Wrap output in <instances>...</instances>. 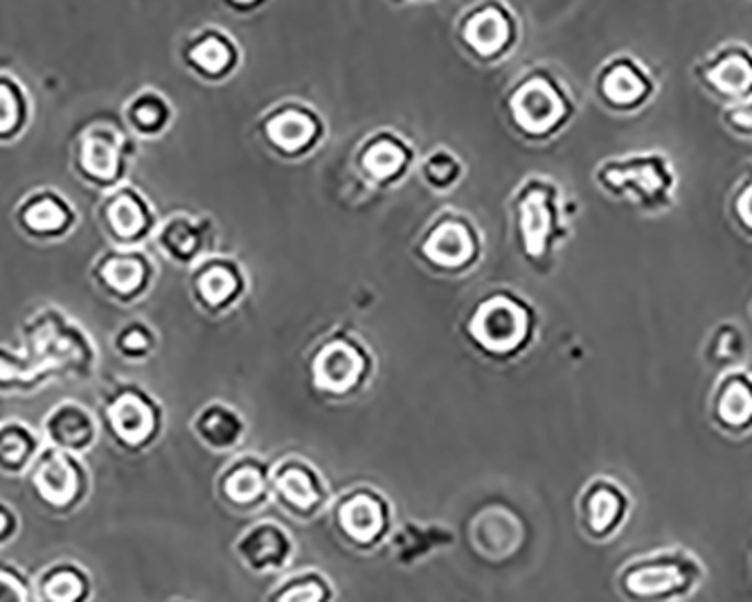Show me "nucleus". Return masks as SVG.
I'll use <instances>...</instances> for the list:
<instances>
[{"mask_svg": "<svg viewBox=\"0 0 752 602\" xmlns=\"http://www.w3.org/2000/svg\"><path fill=\"white\" fill-rule=\"evenodd\" d=\"M705 580V565L685 546H665L627 560L615 589L627 602H683Z\"/></svg>", "mask_w": 752, "mask_h": 602, "instance_id": "obj_1", "label": "nucleus"}, {"mask_svg": "<svg viewBox=\"0 0 752 602\" xmlns=\"http://www.w3.org/2000/svg\"><path fill=\"white\" fill-rule=\"evenodd\" d=\"M597 186L642 212H667L676 203L678 175L672 158L658 149L604 160L595 171Z\"/></svg>", "mask_w": 752, "mask_h": 602, "instance_id": "obj_2", "label": "nucleus"}, {"mask_svg": "<svg viewBox=\"0 0 752 602\" xmlns=\"http://www.w3.org/2000/svg\"><path fill=\"white\" fill-rule=\"evenodd\" d=\"M23 334L27 346V364L38 379L50 372L77 379L91 375L96 364L91 338L59 310H38L23 325Z\"/></svg>", "mask_w": 752, "mask_h": 602, "instance_id": "obj_3", "label": "nucleus"}, {"mask_svg": "<svg viewBox=\"0 0 752 602\" xmlns=\"http://www.w3.org/2000/svg\"><path fill=\"white\" fill-rule=\"evenodd\" d=\"M131 141L111 122L86 124L77 134L70 160L77 175L98 188H113L126 171Z\"/></svg>", "mask_w": 752, "mask_h": 602, "instance_id": "obj_4", "label": "nucleus"}, {"mask_svg": "<svg viewBox=\"0 0 752 602\" xmlns=\"http://www.w3.org/2000/svg\"><path fill=\"white\" fill-rule=\"evenodd\" d=\"M692 77L705 96L723 107L748 102L752 100V48L743 41H726L692 64Z\"/></svg>", "mask_w": 752, "mask_h": 602, "instance_id": "obj_5", "label": "nucleus"}, {"mask_svg": "<svg viewBox=\"0 0 752 602\" xmlns=\"http://www.w3.org/2000/svg\"><path fill=\"white\" fill-rule=\"evenodd\" d=\"M334 524L349 548L374 550L392 531L390 503L377 490L357 488L336 503Z\"/></svg>", "mask_w": 752, "mask_h": 602, "instance_id": "obj_6", "label": "nucleus"}, {"mask_svg": "<svg viewBox=\"0 0 752 602\" xmlns=\"http://www.w3.org/2000/svg\"><path fill=\"white\" fill-rule=\"evenodd\" d=\"M595 91L602 104L617 113L642 111L658 93V81L649 66L636 55L610 57L595 77Z\"/></svg>", "mask_w": 752, "mask_h": 602, "instance_id": "obj_7", "label": "nucleus"}, {"mask_svg": "<svg viewBox=\"0 0 752 602\" xmlns=\"http://www.w3.org/2000/svg\"><path fill=\"white\" fill-rule=\"evenodd\" d=\"M631 508V494L622 483L608 477H595L577 497V522L591 542L604 544L627 526Z\"/></svg>", "mask_w": 752, "mask_h": 602, "instance_id": "obj_8", "label": "nucleus"}, {"mask_svg": "<svg viewBox=\"0 0 752 602\" xmlns=\"http://www.w3.org/2000/svg\"><path fill=\"white\" fill-rule=\"evenodd\" d=\"M514 115L532 136H548L572 115V102L552 77L539 75L527 79L514 96Z\"/></svg>", "mask_w": 752, "mask_h": 602, "instance_id": "obj_9", "label": "nucleus"}, {"mask_svg": "<svg viewBox=\"0 0 752 602\" xmlns=\"http://www.w3.org/2000/svg\"><path fill=\"white\" fill-rule=\"evenodd\" d=\"M271 492L284 512L300 522L318 517L327 505V488L318 469L300 458H284L273 467Z\"/></svg>", "mask_w": 752, "mask_h": 602, "instance_id": "obj_10", "label": "nucleus"}, {"mask_svg": "<svg viewBox=\"0 0 752 602\" xmlns=\"http://www.w3.org/2000/svg\"><path fill=\"white\" fill-rule=\"evenodd\" d=\"M233 550L246 571L255 576H276L291 567L295 542L282 524L257 522L237 537Z\"/></svg>", "mask_w": 752, "mask_h": 602, "instance_id": "obj_11", "label": "nucleus"}, {"mask_svg": "<svg viewBox=\"0 0 752 602\" xmlns=\"http://www.w3.org/2000/svg\"><path fill=\"white\" fill-rule=\"evenodd\" d=\"M707 415L723 436L752 434V372L745 368L723 370L712 386Z\"/></svg>", "mask_w": 752, "mask_h": 602, "instance_id": "obj_12", "label": "nucleus"}, {"mask_svg": "<svg viewBox=\"0 0 752 602\" xmlns=\"http://www.w3.org/2000/svg\"><path fill=\"white\" fill-rule=\"evenodd\" d=\"M104 420L120 443L138 447L156 436L158 409L136 386H120L104 398Z\"/></svg>", "mask_w": 752, "mask_h": 602, "instance_id": "obj_13", "label": "nucleus"}, {"mask_svg": "<svg viewBox=\"0 0 752 602\" xmlns=\"http://www.w3.org/2000/svg\"><path fill=\"white\" fill-rule=\"evenodd\" d=\"M529 330L527 310L507 298H494L484 303L471 321V332L480 346L494 353H509L525 341Z\"/></svg>", "mask_w": 752, "mask_h": 602, "instance_id": "obj_14", "label": "nucleus"}, {"mask_svg": "<svg viewBox=\"0 0 752 602\" xmlns=\"http://www.w3.org/2000/svg\"><path fill=\"white\" fill-rule=\"evenodd\" d=\"M19 228L36 239L64 237L77 222L75 208L55 190H36L16 205Z\"/></svg>", "mask_w": 752, "mask_h": 602, "instance_id": "obj_15", "label": "nucleus"}, {"mask_svg": "<svg viewBox=\"0 0 752 602\" xmlns=\"http://www.w3.org/2000/svg\"><path fill=\"white\" fill-rule=\"evenodd\" d=\"M104 233L117 244H134L151 228V210L134 188H117L100 205Z\"/></svg>", "mask_w": 752, "mask_h": 602, "instance_id": "obj_16", "label": "nucleus"}, {"mask_svg": "<svg viewBox=\"0 0 752 602\" xmlns=\"http://www.w3.org/2000/svg\"><path fill=\"white\" fill-rule=\"evenodd\" d=\"M151 265L138 250H106L93 265V280L113 298L131 300L145 291Z\"/></svg>", "mask_w": 752, "mask_h": 602, "instance_id": "obj_17", "label": "nucleus"}, {"mask_svg": "<svg viewBox=\"0 0 752 602\" xmlns=\"http://www.w3.org/2000/svg\"><path fill=\"white\" fill-rule=\"evenodd\" d=\"M554 199L557 190L552 186L539 183L520 201V224L529 255H546L548 246L557 237L565 235Z\"/></svg>", "mask_w": 752, "mask_h": 602, "instance_id": "obj_18", "label": "nucleus"}, {"mask_svg": "<svg viewBox=\"0 0 752 602\" xmlns=\"http://www.w3.org/2000/svg\"><path fill=\"white\" fill-rule=\"evenodd\" d=\"M218 492L237 512H257L271 499V471L261 460L244 456L218 481Z\"/></svg>", "mask_w": 752, "mask_h": 602, "instance_id": "obj_19", "label": "nucleus"}, {"mask_svg": "<svg viewBox=\"0 0 752 602\" xmlns=\"http://www.w3.org/2000/svg\"><path fill=\"white\" fill-rule=\"evenodd\" d=\"M473 548L490 562H503L523 544V524L509 510L480 512L471 524Z\"/></svg>", "mask_w": 752, "mask_h": 602, "instance_id": "obj_20", "label": "nucleus"}, {"mask_svg": "<svg viewBox=\"0 0 752 602\" xmlns=\"http://www.w3.org/2000/svg\"><path fill=\"white\" fill-rule=\"evenodd\" d=\"M46 434L66 452H83L96 441V422L83 406L61 402L46 417Z\"/></svg>", "mask_w": 752, "mask_h": 602, "instance_id": "obj_21", "label": "nucleus"}, {"mask_svg": "<svg viewBox=\"0 0 752 602\" xmlns=\"http://www.w3.org/2000/svg\"><path fill=\"white\" fill-rule=\"evenodd\" d=\"M361 355L349 343H329L316 359V381L327 391H345L361 377Z\"/></svg>", "mask_w": 752, "mask_h": 602, "instance_id": "obj_22", "label": "nucleus"}, {"mask_svg": "<svg viewBox=\"0 0 752 602\" xmlns=\"http://www.w3.org/2000/svg\"><path fill=\"white\" fill-rule=\"evenodd\" d=\"M197 436L214 452H231L244 438V422L224 404L205 406L194 420Z\"/></svg>", "mask_w": 752, "mask_h": 602, "instance_id": "obj_23", "label": "nucleus"}, {"mask_svg": "<svg viewBox=\"0 0 752 602\" xmlns=\"http://www.w3.org/2000/svg\"><path fill=\"white\" fill-rule=\"evenodd\" d=\"M336 589L318 569H302L278 580L267 593V602H334Z\"/></svg>", "mask_w": 752, "mask_h": 602, "instance_id": "obj_24", "label": "nucleus"}, {"mask_svg": "<svg viewBox=\"0 0 752 602\" xmlns=\"http://www.w3.org/2000/svg\"><path fill=\"white\" fill-rule=\"evenodd\" d=\"M34 486L38 494L55 503L66 505L77 492V469L72 467L70 458L61 452H53L50 456L43 458L34 471Z\"/></svg>", "mask_w": 752, "mask_h": 602, "instance_id": "obj_25", "label": "nucleus"}, {"mask_svg": "<svg viewBox=\"0 0 752 602\" xmlns=\"http://www.w3.org/2000/svg\"><path fill=\"white\" fill-rule=\"evenodd\" d=\"M745 350L748 343L743 330L732 321H721L705 341L703 359L707 366L723 372L739 368V364L745 359Z\"/></svg>", "mask_w": 752, "mask_h": 602, "instance_id": "obj_26", "label": "nucleus"}, {"mask_svg": "<svg viewBox=\"0 0 752 602\" xmlns=\"http://www.w3.org/2000/svg\"><path fill=\"white\" fill-rule=\"evenodd\" d=\"M424 250L439 267H458L473 255V242L464 224L447 222L430 235Z\"/></svg>", "mask_w": 752, "mask_h": 602, "instance_id": "obj_27", "label": "nucleus"}, {"mask_svg": "<svg viewBox=\"0 0 752 602\" xmlns=\"http://www.w3.org/2000/svg\"><path fill=\"white\" fill-rule=\"evenodd\" d=\"M464 38L478 55H496L509 38V23L496 8H486L467 21Z\"/></svg>", "mask_w": 752, "mask_h": 602, "instance_id": "obj_28", "label": "nucleus"}, {"mask_svg": "<svg viewBox=\"0 0 752 602\" xmlns=\"http://www.w3.org/2000/svg\"><path fill=\"white\" fill-rule=\"evenodd\" d=\"M30 118L27 93L16 77L0 73V141L16 138Z\"/></svg>", "mask_w": 752, "mask_h": 602, "instance_id": "obj_29", "label": "nucleus"}, {"mask_svg": "<svg viewBox=\"0 0 752 602\" xmlns=\"http://www.w3.org/2000/svg\"><path fill=\"white\" fill-rule=\"evenodd\" d=\"M158 246L171 260L190 263L201 250V228L188 214H173L158 231Z\"/></svg>", "mask_w": 752, "mask_h": 602, "instance_id": "obj_30", "label": "nucleus"}, {"mask_svg": "<svg viewBox=\"0 0 752 602\" xmlns=\"http://www.w3.org/2000/svg\"><path fill=\"white\" fill-rule=\"evenodd\" d=\"M267 134L276 143V147L284 152H300L314 141L316 120L306 111L287 109L269 122Z\"/></svg>", "mask_w": 752, "mask_h": 602, "instance_id": "obj_31", "label": "nucleus"}, {"mask_svg": "<svg viewBox=\"0 0 752 602\" xmlns=\"http://www.w3.org/2000/svg\"><path fill=\"white\" fill-rule=\"evenodd\" d=\"M188 62L192 68H197L201 75H224L233 66L235 53L231 41L221 34H201L188 48Z\"/></svg>", "mask_w": 752, "mask_h": 602, "instance_id": "obj_32", "label": "nucleus"}, {"mask_svg": "<svg viewBox=\"0 0 752 602\" xmlns=\"http://www.w3.org/2000/svg\"><path fill=\"white\" fill-rule=\"evenodd\" d=\"M194 289L205 308H226L239 291L237 274L228 265H207L194 276Z\"/></svg>", "mask_w": 752, "mask_h": 602, "instance_id": "obj_33", "label": "nucleus"}, {"mask_svg": "<svg viewBox=\"0 0 752 602\" xmlns=\"http://www.w3.org/2000/svg\"><path fill=\"white\" fill-rule=\"evenodd\" d=\"M126 124L143 136L162 132L169 120V104L156 91H141L124 109Z\"/></svg>", "mask_w": 752, "mask_h": 602, "instance_id": "obj_34", "label": "nucleus"}, {"mask_svg": "<svg viewBox=\"0 0 752 602\" xmlns=\"http://www.w3.org/2000/svg\"><path fill=\"white\" fill-rule=\"evenodd\" d=\"M726 210L732 228L743 239L752 242V163H748L734 179Z\"/></svg>", "mask_w": 752, "mask_h": 602, "instance_id": "obj_35", "label": "nucleus"}, {"mask_svg": "<svg viewBox=\"0 0 752 602\" xmlns=\"http://www.w3.org/2000/svg\"><path fill=\"white\" fill-rule=\"evenodd\" d=\"M36 447V441L27 426L19 422L0 424V462L8 467H21L27 462Z\"/></svg>", "mask_w": 752, "mask_h": 602, "instance_id": "obj_36", "label": "nucleus"}, {"mask_svg": "<svg viewBox=\"0 0 752 602\" xmlns=\"http://www.w3.org/2000/svg\"><path fill=\"white\" fill-rule=\"evenodd\" d=\"M363 165L374 179H392L406 165V152L402 145L379 141L366 152Z\"/></svg>", "mask_w": 752, "mask_h": 602, "instance_id": "obj_37", "label": "nucleus"}, {"mask_svg": "<svg viewBox=\"0 0 752 602\" xmlns=\"http://www.w3.org/2000/svg\"><path fill=\"white\" fill-rule=\"evenodd\" d=\"M38 377L30 368L27 359L16 357L8 348H0V391H16L32 386Z\"/></svg>", "mask_w": 752, "mask_h": 602, "instance_id": "obj_38", "label": "nucleus"}, {"mask_svg": "<svg viewBox=\"0 0 752 602\" xmlns=\"http://www.w3.org/2000/svg\"><path fill=\"white\" fill-rule=\"evenodd\" d=\"M115 348L122 357L128 359H141L147 357L149 350L154 348V336L143 323H128L126 327L120 330L115 338Z\"/></svg>", "mask_w": 752, "mask_h": 602, "instance_id": "obj_39", "label": "nucleus"}, {"mask_svg": "<svg viewBox=\"0 0 752 602\" xmlns=\"http://www.w3.org/2000/svg\"><path fill=\"white\" fill-rule=\"evenodd\" d=\"M721 124L732 136L752 141V100L734 104V107H723Z\"/></svg>", "mask_w": 752, "mask_h": 602, "instance_id": "obj_40", "label": "nucleus"}, {"mask_svg": "<svg viewBox=\"0 0 752 602\" xmlns=\"http://www.w3.org/2000/svg\"><path fill=\"white\" fill-rule=\"evenodd\" d=\"M426 177L435 183V186H451L453 179L458 177V163L451 154L447 152H437L435 156H430L426 160Z\"/></svg>", "mask_w": 752, "mask_h": 602, "instance_id": "obj_41", "label": "nucleus"}, {"mask_svg": "<svg viewBox=\"0 0 752 602\" xmlns=\"http://www.w3.org/2000/svg\"><path fill=\"white\" fill-rule=\"evenodd\" d=\"M48 595L55 602H72L81 595V582L72 573H59L48 584Z\"/></svg>", "mask_w": 752, "mask_h": 602, "instance_id": "obj_42", "label": "nucleus"}, {"mask_svg": "<svg viewBox=\"0 0 752 602\" xmlns=\"http://www.w3.org/2000/svg\"><path fill=\"white\" fill-rule=\"evenodd\" d=\"M0 602H25L23 589L3 573H0Z\"/></svg>", "mask_w": 752, "mask_h": 602, "instance_id": "obj_43", "label": "nucleus"}, {"mask_svg": "<svg viewBox=\"0 0 752 602\" xmlns=\"http://www.w3.org/2000/svg\"><path fill=\"white\" fill-rule=\"evenodd\" d=\"M8 528H10V517H8V512H5V510H0V535H3Z\"/></svg>", "mask_w": 752, "mask_h": 602, "instance_id": "obj_44", "label": "nucleus"}, {"mask_svg": "<svg viewBox=\"0 0 752 602\" xmlns=\"http://www.w3.org/2000/svg\"><path fill=\"white\" fill-rule=\"evenodd\" d=\"M750 319H752V305H750Z\"/></svg>", "mask_w": 752, "mask_h": 602, "instance_id": "obj_45", "label": "nucleus"}]
</instances>
